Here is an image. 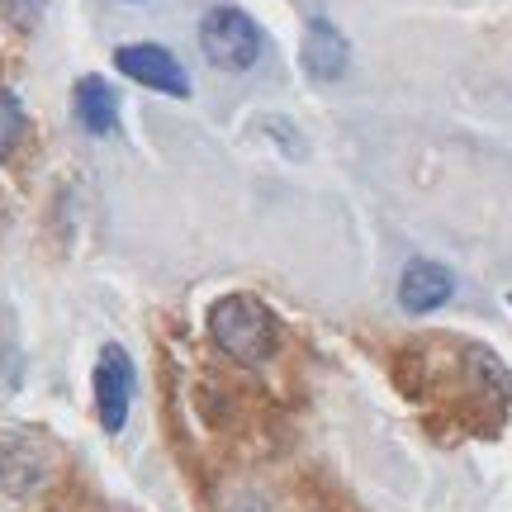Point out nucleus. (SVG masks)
<instances>
[{
  "label": "nucleus",
  "instance_id": "f257e3e1",
  "mask_svg": "<svg viewBox=\"0 0 512 512\" xmlns=\"http://www.w3.org/2000/svg\"><path fill=\"white\" fill-rule=\"evenodd\" d=\"M209 332L242 366H266L275 356V342H280L275 313L256 294H223L219 304L209 309Z\"/></svg>",
  "mask_w": 512,
  "mask_h": 512
},
{
  "label": "nucleus",
  "instance_id": "f03ea898",
  "mask_svg": "<svg viewBox=\"0 0 512 512\" xmlns=\"http://www.w3.org/2000/svg\"><path fill=\"white\" fill-rule=\"evenodd\" d=\"M200 48L214 67H228V72H247L256 57H261V29L252 24V15L242 10H209L200 19Z\"/></svg>",
  "mask_w": 512,
  "mask_h": 512
},
{
  "label": "nucleus",
  "instance_id": "7ed1b4c3",
  "mask_svg": "<svg viewBox=\"0 0 512 512\" xmlns=\"http://www.w3.org/2000/svg\"><path fill=\"white\" fill-rule=\"evenodd\" d=\"M48 484V451L43 441L19 432V427H0V494L29 498Z\"/></svg>",
  "mask_w": 512,
  "mask_h": 512
},
{
  "label": "nucleus",
  "instance_id": "20e7f679",
  "mask_svg": "<svg viewBox=\"0 0 512 512\" xmlns=\"http://www.w3.org/2000/svg\"><path fill=\"white\" fill-rule=\"evenodd\" d=\"M133 361H128L124 347H100V361H95V408H100V427L105 432H124L128 408H133Z\"/></svg>",
  "mask_w": 512,
  "mask_h": 512
},
{
  "label": "nucleus",
  "instance_id": "39448f33",
  "mask_svg": "<svg viewBox=\"0 0 512 512\" xmlns=\"http://www.w3.org/2000/svg\"><path fill=\"white\" fill-rule=\"evenodd\" d=\"M114 67L128 76V81H138V86H152V91L162 95H190V76L176 57L157 48V43H128L114 53Z\"/></svg>",
  "mask_w": 512,
  "mask_h": 512
},
{
  "label": "nucleus",
  "instance_id": "423d86ee",
  "mask_svg": "<svg viewBox=\"0 0 512 512\" xmlns=\"http://www.w3.org/2000/svg\"><path fill=\"white\" fill-rule=\"evenodd\" d=\"M451 290H456V275L446 271L441 261H427V256L408 261V266H403V275H399V304L408 313L441 309V304L451 299Z\"/></svg>",
  "mask_w": 512,
  "mask_h": 512
},
{
  "label": "nucleus",
  "instance_id": "0eeeda50",
  "mask_svg": "<svg viewBox=\"0 0 512 512\" xmlns=\"http://www.w3.org/2000/svg\"><path fill=\"white\" fill-rule=\"evenodd\" d=\"M72 114H76V124L86 128V133H95V138L114 133V124H119V100H114L110 81L81 76L76 91H72Z\"/></svg>",
  "mask_w": 512,
  "mask_h": 512
},
{
  "label": "nucleus",
  "instance_id": "6e6552de",
  "mask_svg": "<svg viewBox=\"0 0 512 512\" xmlns=\"http://www.w3.org/2000/svg\"><path fill=\"white\" fill-rule=\"evenodd\" d=\"M347 38L332 29L328 19H313L309 29H304V67L309 76L318 81H337V76L347 72Z\"/></svg>",
  "mask_w": 512,
  "mask_h": 512
},
{
  "label": "nucleus",
  "instance_id": "1a4fd4ad",
  "mask_svg": "<svg viewBox=\"0 0 512 512\" xmlns=\"http://www.w3.org/2000/svg\"><path fill=\"white\" fill-rule=\"evenodd\" d=\"M19 133H24V110H19V100L10 91H0V162L15 152Z\"/></svg>",
  "mask_w": 512,
  "mask_h": 512
},
{
  "label": "nucleus",
  "instance_id": "9d476101",
  "mask_svg": "<svg viewBox=\"0 0 512 512\" xmlns=\"http://www.w3.org/2000/svg\"><path fill=\"white\" fill-rule=\"evenodd\" d=\"M0 15L15 29H34V19L43 15V0H0Z\"/></svg>",
  "mask_w": 512,
  "mask_h": 512
},
{
  "label": "nucleus",
  "instance_id": "9b49d317",
  "mask_svg": "<svg viewBox=\"0 0 512 512\" xmlns=\"http://www.w3.org/2000/svg\"><path fill=\"white\" fill-rule=\"evenodd\" d=\"M508 304H512V294H508Z\"/></svg>",
  "mask_w": 512,
  "mask_h": 512
}]
</instances>
